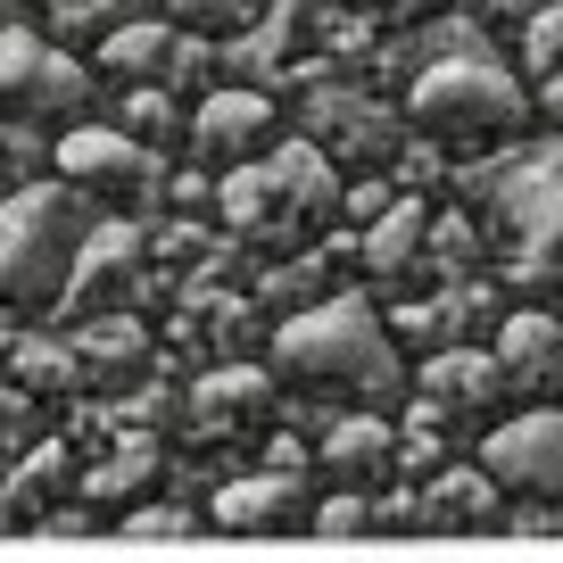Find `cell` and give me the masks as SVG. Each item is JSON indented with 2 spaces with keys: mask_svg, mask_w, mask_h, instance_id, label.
Segmentation results:
<instances>
[{
  "mask_svg": "<svg viewBox=\"0 0 563 563\" xmlns=\"http://www.w3.org/2000/svg\"><path fill=\"white\" fill-rule=\"evenodd\" d=\"M332 166L316 150H282V158H249L241 175L224 183V216L257 241H299L332 216Z\"/></svg>",
  "mask_w": 563,
  "mask_h": 563,
  "instance_id": "277c9868",
  "label": "cell"
},
{
  "mask_svg": "<svg viewBox=\"0 0 563 563\" xmlns=\"http://www.w3.org/2000/svg\"><path fill=\"white\" fill-rule=\"evenodd\" d=\"M84 91L91 84H84V67H75L67 51H51L34 25H0V100H18V108H75Z\"/></svg>",
  "mask_w": 563,
  "mask_h": 563,
  "instance_id": "ba28073f",
  "label": "cell"
},
{
  "mask_svg": "<svg viewBox=\"0 0 563 563\" xmlns=\"http://www.w3.org/2000/svg\"><path fill=\"white\" fill-rule=\"evenodd\" d=\"M265 141H274V100L249 91V84L208 91L199 117H191V150L199 158H249V150H265Z\"/></svg>",
  "mask_w": 563,
  "mask_h": 563,
  "instance_id": "9c48e42d",
  "label": "cell"
},
{
  "mask_svg": "<svg viewBox=\"0 0 563 563\" xmlns=\"http://www.w3.org/2000/svg\"><path fill=\"white\" fill-rule=\"evenodd\" d=\"M274 365L282 382L323 389V398H398V349H389L382 316L365 299H323L307 316H290L274 332Z\"/></svg>",
  "mask_w": 563,
  "mask_h": 563,
  "instance_id": "6da1fadb",
  "label": "cell"
},
{
  "mask_svg": "<svg viewBox=\"0 0 563 563\" xmlns=\"http://www.w3.org/2000/svg\"><path fill=\"white\" fill-rule=\"evenodd\" d=\"M473 9H489V18H530L539 0H473Z\"/></svg>",
  "mask_w": 563,
  "mask_h": 563,
  "instance_id": "ffe728a7",
  "label": "cell"
},
{
  "mask_svg": "<svg viewBox=\"0 0 563 563\" xmlns=\"http://www.w3.org/2000/svg\"><path fill=\"white\" fill-rule=\"evenodd\" d=\"M406 117L440 141H506L530 117V91L514 84V67H497L489 51H448L415 75Z\"/></svg>",
  "mask_w": 563,
  "mask_h": 563,
  "instance_id": "3957f363",
  "label": "cell"
},
{
  "mask_svg": "<svg viewBox=\"0 0 563 563\" xmlns=\"http://www.w3.org/2000/svg\"><path fill=\"white\" fill-rule=\"evenodd\" d=\"M299 506H307L299 481L265 473V481H232V489L216 497V522H232V530H265V522H299Z\"/></svg>",
  "mask_w": 563,
  "mask_h": 563,
  "instance_id": "8fae6325",
  "label": "cell"
},
{
  "mask_svg": "<svg viewBox=\"0 0 563 563\" xmlns=\"http://www.w3.org/2000/svg\"><path fill=\"white\" fill-rule=\"evenodd\" d=\"M497 216H506L514 249L530 265H563V141L547 150H522L497 183Z\"/></svg>",
  "mask_w": 563,
  "mask_h": 563,
  "instance_id": "8992f818",
  "label": "cell"
},
{
  "mask_svg": "<svg viewBox=\"0 0 563 563\" xmlns=\"http://www.w3.org/2000/svg\"><path fill=\"white\" fill-rule=\"evenodd\" d=\"M58 175H67V191L141 199L150 183H158V166H150L141 133H117V124H75V133L58 141Z\"/></svg>",
  "mask_w": 563,
  "mask_h": 563,
  "instance_id": "52a82bcc",
  "label": "cell"
},
{
  "mask_svg": "<svg viewBox=\"0 0 563 563\" xmlns=\"http://www.w3.org/2000/svg\"><path fill=\"white\" fill-rule=\"evenodd\" d=\"M422 224H431V216H422L415 199L382 208V224L365 232V265H373V274H406V265H415V249H422Z\"/></svg>",
  "mask_w": 563,
  "mask_h": 563,
  "instance_id": "7c38bea8",
  "label": "cell"
},
{
  "mask_svg": "<svg viewBox=\"0 0 563 563\" xmlns=\"http://www.w3.org/2000/svg\"><path fill=\"white\" fill-rule=\"evenodd\" d=\"M100 58H108L117 75H150V67H166V58H175V25L133 18V25H117V34L100 42Z\"/></svg>",
  "mask_w": 563,
  "mask_h": 563,
  "instance_id": "5bb4252c",
  "label": "cell"
},
{
  "mask_svg": "<svg viewBox=\"0 0 563 563\" xmlns=\"http://www.w3.org/2000/svg\"><path fill=\"white\" fill-rule=\"evenodd\" d=\"M497 382H506V373H497V356H473V349H456V356H440V365H431V389H440V398H489Z\"/></svg>",
  "mask_w": 563,
  "mask_h": 563,
  "instance_id": "e0dca14e",
  "label": "cell"
},
{
  "mask_svg": "<svg viewBox=\"0 0 563 563\" xmlns=\"http://www.w3.org/2000/svg\"><path fill=\"white\" fill-rule=\"evenodd\" d=\"M91 208L84 191L67 183H25V191L0 199V290L18 307H58L84 274V249H91Z\"/></svg>",
  "mask_w": 563,
  "mask_h": 563,
  "instance_id": "7a4b0ae2",
  "label": "cell"
},
{
  "mask_svg": "<svg viewBox=\"0 0 563 563\" xmlns=\"http://www.w3.org/2000/svg\"><path fill=\"white\" fill-rule=\"evenodd\" d=\"M481 473H489L497 497H522V506L563 514V406H522V415L489 422Z\"/></svg>",
  "mask_w": 563,
  "mask_h": 563,
  "instance_id": "5b68a950",
  "label": "cell"
},
{
  "mask_svg": "<svg viewBox=\"0 0 563 563\" xmlns=\"http://www.w3.org/2000/svg\"><path fill=\"white\" fill-rule=\"evenodd\" d=\"M539 100H547V108L563 117V75H547V91H539Z\"/></svg>",
  "mask_w": 563,
  "mask_h": 563,
  "instance_id": "44dd1931",
  "label": "cell"
},
{
  "mask_svg": "<svg viewBox=\"0 0 563 563\" xmlns=\"http://www.w3.org/2000/svg\"><path fill=\"white\" fill-rule=\"evenodd\" d=\"M522 58H530V75H563V0H539L522 18Z\"/></svg>",
  "mask_w": 563,
  "mask_h": 563,
  "instance_id": "2e32d148",
  "label": "cell"
},
{
  "mask_svg": "<svg viewBox=\"0 0 563 563\" xmlns=\"http://www.w3.org/2000/svg\"><path fill=\"white\" fill-rule=\"evenodd\" d=\"M431 514H448V522H489V514H497L489 473H448V481H431Z\"/></svg>",
  "mask_w": 563,
  "mask_h": 563,
  "instance_id": "9a60e30c",
  "label": "cell"
},
{
  "mask_svg": "<svg viewBox=\"0 0 563 563\" xmlns=\"http://www.w3.org/2000/svg\"><path fill=\"white\" fill-rule=\"evenodd\" d=\"M175 18H183V25H241L249 0H175Z\"/></svg>",
  "mask_w": 563,
  "mask_h": 563,
  "instance_id": "d6986e66",
  "label": "cell"
},
{
  "mask_svg": "<svg viewBox=\"0 0 563 563\" xmlns=\"http://www.w3.org/2000/svg\"><path fill=\"white\" fill-rule=\"evenodd\" d=\"M191 406H199L208 422H216V415H257V406H265V373H249V365H241V373H216V382H199Z\"/></svg>",
  "mask_w": 563,
  "mask_h": 563,
  "instance_id": "ac0fdd59",
  "label": "cell"
},
{
  "mask_svg": "<svg viewBox=\"0 0 563 563\" xmlns=\"http://www.w3.org/2000/svg\"><path fill=\"white\" fill-rule=\"evenodd\" d=\"M323 464H332V473H349V481L382 473V464H389V422H373V415H349V422L332 431V440H323Z\"/></svg>",
  "mask_w": 563,
  "mask_h": 563,
  "instance_id": "4fadbf2b",
  "label": "cell"
},
{
  "mask_svg": "<svg viewBox=\"0 0 563 563\" xmlns=\"http://www.w3.org/2000/svg\"><path fill=\"white\" fill-rule=\"evenodd\" d=\"M365 9H422V0H365Z\"/></svg>",
  "mask_w": 563,
  "mask_h": 563,
  "instance_id": "7402d4cb",
  "label": "cell"
},
{
  "mask_svg": "<svg viewBox=\"0 0 563 563\" xmlns=\"http://www.w3.org/2000/svg\"><path fill=\"white\" fill-rule=\"evenodd\" d=\"M497 373H514V382L563 373V323L555 316H506V332H497Z\"/></svg>",
  "mask_w": 563,
  "mask_h": 563,
  "instance_id": "30bf717a",
  "label": "cell"
}]
</instances>
